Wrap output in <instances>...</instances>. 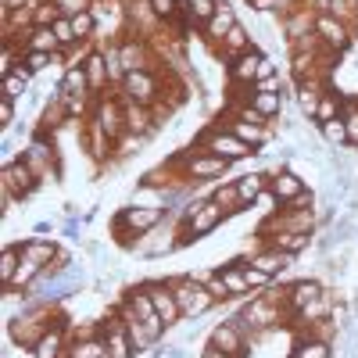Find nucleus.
<instances>
[{
	"instance_id": "obj_44",
	"label": "nucleus",
	"mask_w": 358,
	"mask_h": 358,
	"mask_svg": "<svg viewBox=\"0 0 358 358\" xmlns=\"http://www.w3.org/2000/svg\"><path fill=\"white\" fill-rule=\"evenodd\" d=\"M22 62L33 69V72H43L50 62H54V54H36V50H22Z\"/></svg>"
},
{
	"instance_id": "obj_43",
	"label": "nucleus",
	"mask_w": 358,
	"mask_h": 358,
	"mask_svg": "<svg viewBox=\"0 0 358 358\" xmlns=\"http://www.w3.org/2000/svg\"><path fill=\"white\" fill-rule=\"evenodd\" d=\"M25 86H29V83H25L22 76H15V72H11V76H4V97H11V101H22Z\"/></svg>"
},
{
	"instance_id": "obj_31",
	"label": "nucleus",
	"mask_w": 358,
	"mask_h": 358,
	"mask_svg": "<svg viewBox=\"0 0 358 358\" xmlns=\"http://www.w3.org/2000/svg\"><path fill=\"white\" fill-rule=\"evenodd\" d=\"M215 11H219V0H187V4H183V22L201 29Z\"/></svg>"
},
{
	"instance_id": "obj_42",
	"label": "nucleus",
	"mask_w": 358,
	"mask_h": 358,
	"mask_svg": "<svg viewBox=\"0 0 358 358\" xmlns=\"http://www.w3.org/2000/svg\"><path fill=\"white\" fill-rule=\"evenodd\" d=\"M208 290H212V297H215V301H229V287L222 283V276H219V268H215V273H208L204 280H201Z\"/></svg>"
},
{
	"instance_id": "obj_46",
	"label": "nucleus",
	"mask_w": 358,
	"mask_h": 358,
	"mask_svg": "<svg viewBox=\"0 0 358 358\" xmlns=\"http://www.w3.org/2000/svg\"><path fill=\"white\" fill-rule=\"evenodd\" d=\"M11 122H15V101L0 94V126L11 129Z\"/></svg>"
},
{
	"instance_id": "obj_22",
	"label": "nucleus",
	"mask_w": 358,
	"mask_h": 358,
	"mask_svg": "<svg viewBox=\"0 0 358 358\" xmlns=\"http://www.w3.org/2000/svg\"><path fill=\"white\" fill-rule=\"evenodd\" d=\"M69 358H111V355H108V344L97 330H86L83 337L69 341Z\"/></svg>"
},
{
	"instance_id": "obj_18",
	"label": "nucleus",
	"mask_w": 358,
	"mask_h": 358,
	"mask_svg": "<svg viewBox=\"0 0 358 358\" xmlns=\"http://www.w3.org/2000/svg\"><path fill=\"white\" fill-rule=\"evenodd\" d=\"M122 108H126V129L129 133H136V136L158 133V118H155V111L147 108V104H136V101L122 97Z\"/></svg>"
},
{
	"instance_id": "obj_25",
	"label": "nucleus",
	"mask_w": 358,
	"mask_h": 358,
	"mask_svg": "<svg viewBox=\"0 0 358 358\" xmlns=\"http://www.w3.org/2000/svg\"><path fill=\"white\" fill-rule=\"evenodd\" d=\"M251 47H255V40H251V29L236 22V25L229 29V33H226V40L215 47V54H222L226 62H233V57H241V54H244V50H251Z\"/></svg>"
},
{
	"instance_id": "obj_33",
	"label": "nucleus",
	"mask_w": 358,
	"mask_h": 358,
	"mask_svg": "<svg viewBox=\"0 0 358 358\" xmlns=\"http://www.w3.org/2000/svg\"><path fill=\"white\" fill-rule=\"evenodd\" d=\"M54 94H62V97H69V94H90V79H86V69L83 65H72V69H65V76H62V83H57V90Z\"/></svg>"
},
{
	"instance_id": "obj_1",
	"label": "nucleus",
	"mask_w": 358,
	"mask_h": 358,
	"mask_svg": "<svg viewBox=\"0 0 358 358\" xmlns=\"http://www.w3.org/2000/svg\"><path fill=\"white\" fill-rule=\"evenodd\" d=\"M229 215H226V208L215 201V197H201V201H194L187 212H183V219H179L176 226H179V244H194V241H204V236H212L222 222H226Z\"/></svg>"
},
{
	"instance_id": "obj_13",
	"label": "nucleus",
	"mask_w": 358,
	"mask_h": 358,
	"mask_svg": "<svg viewBox=\"0 0 358 358\" xmlns=\"http://www.w3.org/2000/svg\"><path fill=\"white\" fill-rule=\"evenodd\" d=\"M268 190L276 194V201H280V208H283L287 201H294V197L305 194V179L297 176L290 165H276L273 176H268Z\"/></svg>"
},
{
	"instance_id": "obj_10",
	"label": "nucleus",
	"mask_w": 358,
	"mask_h": 358,
	"mask_svg": "<svg viewBox=\"0 0 358 358\" xmlns=\"http://www.w3.org/2000/svg\"><path fill=\"white\" fill-rule=\"evenodd\" d=\"M176 248H183L179 244V226H158V229H151V233H143L140 236V244H136V251L143 255V258H165V255H172Z\"/></svg>"
},
{
	"instance_id": "obj_17",
	"label": "nucleus",
	"mask_w": 358,
	"mask_h": 358,
	"mask_svg": "<svg viewBox=\"0 0 358 358\" xmlns=\"http://www.w3.org/2000/svg\"><path fill=\"white\" fill-rule=\"evenodd\" d=\"M233 25H236V11L226 4V0H219V11H215L212 18H208L204 25H201V36H204L208 43H212V47H219Z\"/></svg>"
},
{
	"instance_id": "obj_38",
	"label": "nucleus",
	"mask_w": 358,
	"mask_h": 358,
	"mask_svg": "<svg viewBox=\"0 0 358 358\" xmlns=\"http://www.w3.org/2000/svg\"><path fill=\"white\" fill-rule=\"evenodd\" d=\"M147 4H151V11H155L165 25L179 22V15H183V4H179V0H147Z\"/></svg>"
},
{
	"instance_id": "obj_28",
	"label": "nucleus",
	"mask_w": 358,
	"mask_h": 358,
	"mask_svg": "<svg viewBox=\"0 0 358 358\" xmlns=\"http://www.w3.org/2000/svg\"><path fill=\"white\" fill-rule=\"evenodd\" d=\"M268 176H273V172L255 169V172H244L241 179H233V187H236V194H241V201H244V204H255V201L268 190Z\"/></svg>"
},
{
	"instance_id": "obj_52",
	"label": "nucleus",
	"mask_w": 358,
	"mask_h": 358,
	"mask_svg": "<svg viewBox=\"0 0 358 358\" xmlns=\"http://www.w3.org/2000/svg\"><path fill=\"white\" fill-rule=\"evenodd\" d=\"M248 4H251V0H248Z\"/></svg>"
},
{
	"instance_id": "obj_37",
	"label": "nucleus",
	"mask_w": 358,
	"mask_h": 358,
	"mask_svg": "<svg viewBox=\"0 0 358 358\" xmlns=\"http://www.w3.org/2000/svg\"><path fill=\"white\" fill-rule=\"evenodd\" d=\"M72 29H76L79 43L94 40V33H97V18H94V11H79V15H72Z\"/></svg>"
},
{
	"instance_id": "obj_19",
	"label": "nucleus",
	"mask_w": 358,
	"mask_h": 358,
	"mask_svg": "<svg viewBox=\"0 0 358 358\" xmlns=\"http://www.w3.org/2000/svg\"><path fill=\"white\" fill-rule=\"evenodd\" d=\"M222 126H226L233 136H241L244 143H251L255 151H262V147L268 143V129H265V122H248V118H241V115H229Z\"/></svg>"
},
{
	"instance_id": "obj_30",
	"label": "nucleus",
	"mask_w": 358,
	"mask_h": 358,
	"mask_svg": "<svg viewBox=\"0 0 358 358\" xmlns=\"http://www.w3.org/2000/svg\"><path fill=\"white\" fill-rule=\"evenodd\" d=\"M251 108L265 118V122H273V118H280L283 108H287V94H268V90H255Z\"/></svg>"
},
{
	"instance_id": "obj_50",
	"label": "nucleus",
	"mask_w": 358,
	"mask_h": 358,
	"mask_svg": "<svg viewBox=\"0 0 358 358\" xmlns=\"http://www.w3.org/2000/svg\"><path fill=\"white\" fill-rule=\"evenodd\" d=\"M36 233L43 236V233H54V222H36Z\"/></svg>"
},
{
	"instance_id": "obj_5",
	"label": "nucleus",
	"mask_w": 358,
	"mask_h": 358,
	"mask_svg": "<svg viewBox=\"0 0 358 358\" xmlns=\"http://www.w3.org/2000/svg\"><path fill=\"white\" fill-rule=\"evenodd\" d=\"M90 118H94V122H97L115 143L129 133V129H126V108H122V97H97V101H94V115H90Z\"/></svg>"
},
{
	"instance_id": "obj_23",
	"label": "nucleus",
	"mask_w": 358,
	"mask_h": 358,
	"mask_svg": "<svg viewBox=\"0 0 358 358\" xmlns=\"http://www.w3.org/2000/svg\"><path fill=\"white\" fill-rule=\"evenodd\" d=\"M22 50H36V54H62V43H57L50 25H33L29 33H22Z\"/></svg>"
},
{
	"instance_id": "obj_29",
	"label": "nucleus",
	"mask_w": 358,
	"mask_h": 358,
	"mask_svg": "<svg viewBox=\"0 0 358 358\" xmlns=\"http://www.w3.org/2000/svg\"><path fill=\"white\" fill-rule=\"evenodd\" d=\"M219 276H222V283L229 287V297H248V294H251V287H248V273H244V258L226 262V265L219 268Z\"/></svg>"
},
{
	"instance_id": "obj_47",
	"label": "nucleus",
	"mask_w": 358,
	"mask_h": 358,
	"mask_svg": "<svg viewBox=\"0 0 358 358\" xmlns=\"http://www.w3.org/2000/svg\"><path fill=\"white\" fill-rule=\"evenodd\" d=\"M251 8L258 15H276L280 11V0H251Z\"/></svg>"
},
{
	"instance_id": "obj_7",
	"label": "nucleus",
	"mask_w": 358,
	"mask_h": 358,
	"mask_svg": "<svg viewBox=\"0 0 358 358\" xmlns=\"http://www.w3.org/2000/svg\"><path fill=\"white\" fill-rule=\"evenodd\" d=\"M315 36L322 40L326 50H334V54L341 57V54L355 43V29L344 25L341 18H334V15H326V11H322V15H315Z\"/></svg>"
},
{
	"instance_id": "obj_9",
	"label": "nucleus",
	"mask_w": 358,
	"mask_h": 358,
	"mask_svg": "<svg viewBox=\"0 0 358 358\" xmlns=\"http://www.w3.org/2000/svg\"><path fill=\"white\" fill-rule=\"evenodd\" d=\"M143 290L151 294V301H155V308H158V315L165 322V330H172V326L183 322V312H179V305H176V294H172L169 280H151V283H143Z\"/></svg>"
},
{
	"instance_id": "obj_51",
	"label": "nucleus",
	"mask_w": 358,
	"mask_h": 358,
	"mask_svg": "<svg viewBox=\"0 0 358 358\" xmlns=\"http://www.w3.org/2000/svg\"><path fill=\"white\" fill-rule=\"evenodd\" d=\"M179 4H187V0H179Z\"/></svg>"
},
{
	"instance_id": "obj_40",
	"label": "nucleus",
	"mask_w": 358,
	"mask_h": 358,
	"mask_svg": "<svg viewBox=\"0 0 358 358\" xmlns=\"http://www.w3.org/2000/svg\"><path fill=\"white\" fill-rule=\"evenodd\" d=\"M344 126H348V147L358 151V104L355 101L344 104Z\"/></svg>"
},
{
	"instance_id": "obj_35",
	"label": "nucleus",
	"mask_w": 358,
	"mask_h": 358,
	"mask_svg": "<svg viewBox=\"0 0 358 358\" xmlns=\"http://www.w3.org/2000/svg\"><path fill=\"white\" fill-rule=\"evenodd\" d=\"M18 265H22V248L18 244H8L4 251H0V283H4V287L15 280Z\"/></svg>"
},
{
	"instance_id": "obj_4",
	"label": "nucleus",
	"mask_w": 358,
	"mask_h": 358,
	"mask_svg": "<svg viewBox=\"0 0 358 358\" xmlns=\"http://www.w3.org/2000/svg\"><path fill=\"white\" fill-rule=\"evenodd\" d=\"M118 97H129V101H136V104H158V97H162V76L155 72V69H140V72H126V79H122V94Z\"/></svg>"
},
{
	"instance_id": "obj_14",
	"label": "nucleus",
	"mask_w": 358,
	"mask_h": 358,
	"mask_svg": "<svg viewBox=\"0 0 358 358\" xmlns=\"http://www.w3.org/2000/svg\"><path fill=\"white\" fill-rule=\"evenodd\" d=\"M322 290H326V287H322L319 280H308V276L287 283V287H283V297H287V312H290V319H294L297 312H301L305 305H312Z\"/></svg>"
},
{
	"instance_id": "obj_27",
	"label": "nucleus",
	"mask_w": 358,
	"mask_h": 358,
	"mask_svg": "<svg viewBox=\"0 0 358 358\" xmlns=\"http://www.w3.org/2000/svg\"><path fill=\"white\" fill-rule=\"evenodd\" d=\"M83 69H86V79H90V94L101 97V90L111 86V72H108V57H104V50H94V54H90Z\"/></svg>"
},
{
	"instance_id": "obj_12",
	"label": "nucleus",
	"mask_w": 358,
	"mask_h": 358,
	"mask_svg": "<svg viewBox=\"0 0 358 358\" xmlns=\"http://www.w3.org/2000/svg\"><path fill=\"white\" fill-rule=\"evenodd\" d=\"M262 50L251 47L244 50L241 57H233V62L226 65V76H229V86H255L258 83V65H262Z\"/></svg>"
},
{
	"instance_id": "obj_21",
	"label": "nucleus",
	"mask_w": 358,
	"mask_h": 358,
	"mask_svg": "<svg viewBox=\"0 0 358 358\" xmlns=\"http://www.w3.org/2000/svg\"><path fill=\"white\" fill-rule=\"evenodd\" d=\"M33 358H69V337H65V322L50 326L33 348Z\"/></svg>"
},
{
	"instance_id": "obj_26",
	"label": "nucleus",
	"mask_w": 358,
	"mask_h": 358,
	"mask_svg": "<svg viewBox=\"0 0 358 358\" xmlns=\"http://www.w3.org/2000/svg\"><path fill=\"white\" fill-rule=\"evenodd\" d=\"M290 358H334V344L312 337L308 330H297V341L290 348Z\"/></svg>"
},
{
	"instance_id": "obj_20",
	"label": "nucleus",
	"mask_w": 358,
	"mask_h": 358,
	"mask_svg": "<svg viewBox=\"0 0 358 358\" xmlns=\"http://www.w3.org/2000/svg\"><path fill=\"white\" fill-rule=\"evenodd\" d=\"M244 262L255 265V268H262V273H265V276H273V280H276L280 273H287V268L294 265L290 255H283V251H276V248H268V244H265L262 251H255L251 258H244Z\"/></svg>"
},
{
	"instance_id": "obj_3",
	"label": "nucleus",
	"mask_w": 358,
	"mask_h": 358,
	"mask_svg": "<svg viewBox=\"0 0 358 358\" xmlns=\"http://www.w3.org/2000/svg\"><path fill=\"white\" fill-rule=\"evenodd\" d=\"M197 147H201V151H208V155H219V158H226L229 165H233V162H244V158H251V155H258L251 143H244L241 136H233L222 122L208 126V129H204V136L197 140Z\"/></svg>"
},
{
	"instance_id": "obj_2",
	"label": "nucleus",
	"mask_w": 358,
	"mask_h": 358,
	"mask_svg": "<svg viewBox=\"0 0 358 358\" xmlns=\"http://www.w3.org/2000/svg\"><path fill=\"white\" fill-rule=\"evenodd\" d=\"M169 283H172L176 305H179V312H183V319H201V315H208L219 305L212 297V290H208L201 280H194V276H179V280H169Z\"/></svg>"
},
{
	"instance_id": "obj_39",
	"label": "nucleus",
	"mask_w": 358,
	"mask_h": 358,
	"mask_svg": "<svg viewBox=\"0 0 358 358\" xmlns=\"http://www.w3.org/2000/svg\"><path fill=\"white\" fill-rule=\"evenodd\" d=\"M57 18H62V8L50 4V0H40V4L33 8V25H54Z\"/></svg>"
},
{
	"instance_id": "obj_8",
	"label": "nucleus",
	"mask_w": 358,
	"mask_h": 358,
	"mask_svg": "<svg viewBox=\"0 0 358 358\" xmlns=\"http://www.w3.org/2000/svg\"><path fill=\"white\" fill-rule=\"evenodd\" d=\"M97 334L104 337V344H108V355H111V358H133V355H136L133 337H129V330H126L122 315H118V308H115L101 326H97Z\"/></svg>"
},
{
	"instance_id": "obj_6",
	"label": "nucleus",
	"mask_w": 358,
	"mask_h": 358,
	"mask_svg": "<svg viewBox=\"0 0 358 358\" xmlns=\"http://www.w3.org/2000/svg\"><path fill=\"white\" fill-rule=\"evenodd\" d=\"M40 183H43V179H40L33 169H29V162H25V158H18V162L4 165V172H0V187H4L8 194H15L18 201L33 197Z\"/></svg>"
},
{
	"instance_id": "obj_48",
	"label": "nucleus",
	"mask_w": 358,
	"mask_h": 358,
	"mask_svg": "<svg viewBox=\"0 0 358 358\" xmlns=\"http://www.w3.org/2000/svg\"><path fill=\"white\" fill-rule=\"evenodd\" d=\"M273 76H276V62H273V57H262V65H258V83L273 79Z\"/></svg>"
},
{
	"instance_id": "obj_49",
	"label": "nucleus",
	"mask_w": 358,
	"mask_h": 358,
	"mask_svg": "<svg viewBox=\"0 0 358 358\" xmlns=\"http://www.w3.org/2000/svg\"><path fill=\"white\" fill-rule=\"evenodd\" d=\"M197 358H241V355H229V351H219L215 344H208V348H204Z\"/></svg>"
},
{
	"instance_id": "obj_16",
	"label": "nucleus",
	"mask_w": 358,
	"mask_h": 358,
	"mask_svg": "<svg viewBox=\"0 0 358 358\" xmlns=\"http://www.w3.org/2000/svg\"><path fill=\"white\" fill-rule=\"evenodd\" d=\"M258 236H265L268 248H276L290 258H297L301 251H308L315 244V233H290V229H273V233H258Z\"/></svg>"
},
{
	"instance_id": "obj_45",
	"label": "nucleus",
	"mask_w": 358,
	"mask_h": 358,
	"mask_svg": "<svg viewBox=\"0 0 358 358\" xmlns=\"http://www.w3.org/2000/svg\"><path fill=\"white\" fill-rule=\"evenodd\" d=\"M54 4L57 8H62V15H79V11H90V8H94V0H54Z\"/></svg>"
},
{
	"instance_id": "obj_36",
	"label": "nucleus",
	"mask_w": 358,
	"mask_h": 358,
	"mask_svg": "<svg viewBox=\"0 0 358 358\" xmlns=\"http://www.w3.org/2000/svg\"><path fill=\"white\" fill-rule=\"evenodd\" d=\"M319 136L330 143V147H348V126H344V115L334 118V122H322L319 126Z\"/></svg>"
},
{
	"instance_id": "obj_15",
	"label": "nucleus",
	"mask_w": 358,
	"mask_h": 358,
	"mask_svg": "<svg viewBox=\"0 0 358 358\" xmlns=\"http://www.w3.org/2000/svg\"><path fill=\"white\" fill-rule=\"evenodd\" d=\"M330 90V79H305V83H294V104L305 118H315L322 94Z\"/></svg>"
},
{
	"instance_id": "obj_24",
	"label": "nucleus",
	"mask_w": 358,
	"mask_h": 358,
	"mask_svg": "<svg viewBox=\"0 0 358 358\" xmlns=\"http://www.w3.org/2000/svg\"><path fill=\"white\" fill-rule=\"evenodd\" d=\"M18 248H22L25 258H33V262L47 265V268L57 262V255H62V248L54 244V236H29V241H22Z\"/></svg>"
},
{
	"instance_id": "obj_41",
	"label": "nucleus",
	"mask_w": 358,
	"mask_h": 358,
	"mask_svg": "<svg viewBox=\"0 0 358 358\" xmlns=\"http://www.w3.org/2000/svg\"><path fill=\"white\" fill-rule=\"evenodd\" d=\"M244 273H248V287H251V294L273 287V276H265L262 268H255V265H248V262H244Z\"/></svg>"
},
{
	"instance_id": "obj_11",
	"label": "nucleus",
	"mask_w": 358,
	"mask_h": 358,
	"mask_svg": "<svg viewBox=\"0 0 358 358\" xmlns=\"http://www.w3.org/2000/svg\"><path fill=\"white\" fill-rule=\"evenodd\" d=\"M208 344H215L219 351H229V355H241V358H248V351H251V341H248V334L236 326L233 319H226V322H219L212 334H208Z\"/></svg>"
},
{
	"instance_id": "obj_34",
	"label": "nucleus",
	"mask_w": 358,
	"mask_h": 358,
	"mask_svg": "<svg viewBox=\"0 0 358 358\" xmlns=\"http://www.w3.org/2000/svg\"><path fill=\"white\" fill-rule=\"evenodd\" d=\"M212 197L226 208V215H241V212H248V204L241 201V194H236V187H233V179L229 183H219L215 190H212Z\"/></svg>"
},
{
	"instance_id": "obj_32",
	"label": "nucleus",
	"mask_w": 358,
	"mask_h": 358,
	"mask_svg": "<svg viewBox=\"0 0 358 358\" xmlns=\"http://www.w3.org/2000/svg\"><path fill=\"white\" fill-rule=\"evenodd\" d=\"M341 115H344V97H341L337 90L330 86V90L322 94V101H319V111H315V118H312V122H315V126H322V122H334V118H341Z\"/></svg>"
}]
</instances>
